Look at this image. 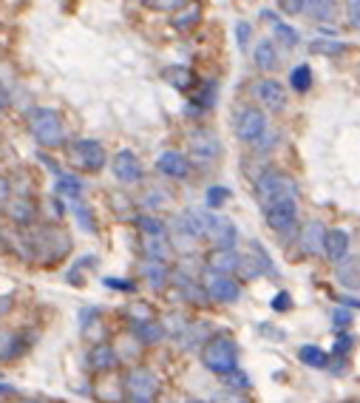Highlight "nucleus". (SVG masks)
<instances>
[{
  "mask_svg": "<svg viewBox=\"0 0 360 403\" xmlns=\"http://www.w3.org/2000/svg\"><path fill=\"white\" fill-rule=\"evenodd\" d=\"M142 3H145V0H142Z\"/></svg>",
  "mask_w": 360,
  "mask_h": 403,
  "instance_id": "nucleus-52",
  "label": "nucleus"
},
{
  "mask_svg": "<svg viewBox=\"0 0 360 403\" xmlns=\"http://www.w3.org/2000/svg\"><path fill=\"white\" fill-rule=\"evenodd\" d=\"M125 392L134 395V397L153 400L159 395V378L151 369H145V366H136V369H131L125 375Z\"/></svg>",
  "mask_w": 360,
  "mask_h": 403,
  "instance_id": "nucleus-9",
  "label": "nucleus"
},
{
  "mask_svg": "<svg viewBox=\"0 0 360 403\" xmlns=\"http://www.w3.org/2000/svg\"><path fill=\"white\" fill-rule=\"evenodd\" d=\"M6 105H9V94H6V85L0 83V111H3Z\"/></svg>",
  "mask_w": 360,
  "mask_h": 403,
  "instance_id": "nucleus-46",
  "label": "nucleus"
},
{
  "mask_svg": "<svg viewBox=\"0 0 360 403\" xmlns=\"http://www.w3.org/2000/svg\"><path fill=\"white\" fill-rule=\"evenodd\" d=\"M54 191H57L60 196H65L68 202H74V199H83V182H80L77 176H71V174H60Z\"/></svg>",
  "mask_w": 360,
  "mask_h": 403,
  "instance_id": "nucleus-26",
  "label": "nucleus"
},
{
  "mask_svg": "<svg viewBox=\"0 0 360 403\" xmlns=\"http://www.w3.org/2000/svg\"><path fill=\"white\" fill-rule=\"evenodd\" d=\"M142 276H145V281L153 290H162L167 284V278H171V267H167V262H151L148 258V262L142 265Z\"/></svg>",
  "mask_w": 360,
  "mask_h": 403,
  "instance_id": "nucleus-21",
  "label": "nucleus"
},
{
  "mask_svg": "<svg viewBox=\"0 0 360 403\" xmlns=\"http://www.w3.org/2000/svg\"><path fill=\"white\" fill-rule=\"evenodd\" d=\"M202 364L213 372V375H230L233 369H238V349L235 341L230 335H213L207 338V344L202 347Z\"/></svg>",
  "mask_w": 360,
  "mask_h": 403,
  "instance_id": "nucleus-3",
  "label": "nucleus"
},
{
  "mask_svg": "<svg viewBox=\"0 0 360 403\" xmlns=\"http://www.w3.org/2000/svg\"><path fill=\"white\" fill-rule=\"evenodd\" d=\"M338 281L349 290H360V258H343V262H338Z\"/></svg>",
  "mask_w": 360,
  "mask_h": 403,
  "instance_id": "nucleus-23",
  "label": "nucleus"
},
{
  "mask_svg": "<svg viewBox=\"0 0 360 403\" xmlns=\"http://www.w3.org/2000/svg\"><path fill=\"white\" fill-rule=\"evenodd\" d=\"M264 219L281 236L293 233L298 227V202H278V205L264 207Z\"/></svg>",
  "mask_w": 360,
  "mask_h": 403,
  "instance_id": "nucleus-7",
  "label": "nucleus"
},
{
  "mask_svg": "<svg viewBox=\"0 0 360 403\" xmlns=\"http://www.w3.org/2000/svg\"><path fill=\"white\" fill-rule=\"evenodd\" d=\"M204 290H207L210 298L224 301V304H233V301L242 298V284H238L235 278H230V276H224V273H213V270H207Z\"/></svg>",
  "mask_w": 360,
  "mask_h": 403,
  "instance_id": "nucleus-8",
  "label": "nucleus"
},
{
  "mask_svg": "<svg viewBox=\"0 0 360 403\" xmlns=\"http://www.w3.org/2000/svg\"><path fill=\"white\" fill-rule=\"evenodd\" d=\"M332 324L338 327V329H349L352 327V313L349 310H335L332 313Z\"/></svg>",
  "mask_w": 360,
  "mask_h": 403,
  "instance_id": "nucleus-39",
  "label": "nucleus"
},
{
  "mask_svg": "<svg viewBox=\"0 0 360 403\" xmlns=\"http://www.w3.org/2000/svg\"><path fill=\"white\" fill-rule=\"evenodd\" d=\"M273 32H275L278 43H281V45H286V49H295V45H298V32H295L293 26H286V23L273 20Z\"/></svg>",
  "mask_w": 360,
  "mask_h": 403,
  "instance_id": "nucleus-32",
  "label": "nucleus"
},
{
  "mask_svg": "<svg viewBox=\"0 0 360 403\" xmlns=\"http://www.w3.org/2000/svg\"><path fill=\"white\" fill-rule=\"evenodd\" d=\"M111 171H114V176L123 185H134V182L142 179V162L136 159L134 151H119L111 159Z\"/></svg>",
  "mask_w": 360,
  "mask_h": 403,
  "instance_id": "nucleus-10",
  "label": "nucleus"
},
{
  "mask_svg": "<svg viewBox=\"0 0 360 403\" xmlns=\"http://www.w3.org/2000/svg\"><path fill=\"white\" fill-rule=\"evenodd\" d=\"M264 131H267V116H264V111L244 108L242 114H238L235 134H238V139H242L244 145H255V142L264 136Z\"/></svg>",
  "mask_w": 360,
  "mask_h": 403,
  "instance_id": "nucleus-6",
  "label": "nucleus"
},
{
  "mask_svg": "<svg viewBox=\"0 0 360 403\" xmlns=\"http://www.w3.org/2000/svg\"><path fill=\"white\" fill-rule=\"evenodd\" d=\"M335 3H338V0H306L304 12L312 20H332L335 17Z\"/></svg>",
  "mask_w": 360,
  "mask_h": 403,
  "instance_id": "nucleus-28",
  "label": "nucleus"
},
{
  "mask_svg": "<svg viewBox=\"0 0 360 403\" xmlns=\"http://www.w3.org/2000/svg\"><path fill=\"white\" fill-rule=\"evenodd\" d=\"M349 347H352V335H341L338 344H335V352L343 355V352H349Z\"/></svg>",
  "mask_w": 360,
  "mask_h": 403,
  "instance_id": "nucleus-44",
  "label": "nucleus"
},
{
  "mask_svg": "<svg viewBox=\"0 0 360 403\" xmlns=\"http://www.w3.org/2000/svg\"><path fill=\"white\" fill-rule=\"evenodd\" d=\"M343 49H346L343 43H329V40H315L312 43V52H321V54H338Z\"/></svg>",
  "mask_w": 360,
  "mask_h": 403,
  "instance_id": "nucleus-37",
  "label": "nucleus"
},
{
  "mask_svg": "<svg viewBox=\"0 0 360 403\" xmlns=\"http://www.w3.org/2000/svg\"><path fill=\"white\" fill-rule=\"evenodd\" d=\"M349 253V233L335 227V230H326V245H324V256L329 262H343Z\"/></svg>",
  "mask_w": 360,
  "mask_h": 403,
  "instance_id": "nucleus-16",
  "label": "nucleus"
},
{
  "mask_svg": "<svg viewBox=\"0 0 360 403\" xmlns=\"http://www.w3.org/2000/svg\"><path fill=\"white\" fill-rule=\"evenodd\" d=\"M9 392H14L9 384H0V395H9Z\"/></svg>",
  "mask_w": 360,
  "mask_h": 403,
  "instance_id": "nucleus-49",
  "label": "nucleus"
},
{
  "mask_svg": "<svg viewBox=\"0 0 360 403\" xmlns=\"http://www.w3.org/2000/svg\"><path fill=\"white\" fill-rule=\"evenodd\" d=\"M255 97L261 100V105L267 108V111H281L286 105V91L273 77H264V80L255 83Z\"/></svg>",
  "mask_w": 360,
  "mask_h": 403,
  "instance_id": "nucleus-12",
  "label": "nucleus"
},
{
  "mask_svg": "<svg viewBox=\"0 0 360 403\" xmlns=\"http://www.w3.org/2000/svg\"><path fill=\"white\" fill-rule=\"evenodd\" d=\"M68 154H71V159H74L77 168L91 171V174L103 171L108 165V154H105V148L100 145L97 139H77V142H71Z\"/></svg>",
  "mask_w": 360,
  "mask_h": 403,
  "instance_id": "nucleus-5",
  "label": "nucleus"
},
{
  "mask_svg": "<svg viewBox=\"0 0 360 403\" xmlns=\"http://www.w3.org/2000/svg\"><path fill=\"white\" fill-rule=\"evenodd\" d=\"M145 6L153 12H179L182 6H187V0H145Z\"/></svg>",
  "mask_w": 360,
  "mask_h": 403,
  "instance_id": "nucleus-34",
  "label": "nucleus"
},
{
  "mask_svg": "<svg viewBox=\"0 0 360 403\" xmlns=\"http://www.w3.org/2000/svg\"><path fill=\"white\" fill-rule=\"evenodd\" d=\"M182 347H199V344H207V327L199 324V321H190L184 327V333L179 335Z\"/></svg>",
  "mask_w": 360,
  "mask_h": 403,
  "instance_id": "nucleus-30",
  "label": "nucleus"
},
{
  "mask_svg": "<svg viewBox=\"0 0 360 403\" xmlns=\"http://www.w3.org/2000/svg\"><path fill=\"white\" fill-rule=\"evenodd\" d=\"M88 366L94 369V372H114L116 369V364H119V358H116V352H114V347H108V344H94L91 349H88Z\"/></svg>",
  "mask_w": 360,
  "mask_h": 403,
  "instance_id": "nucleus-15",
  "label": "nucleus"
},
{
  "mask_svg": "<svg viewBox=\"0 0 360 403\" xmlns=\"http://www.w3.org/2000/svg\"><path fill=\"white\" fill-rule=\"evenodd\" d=\"M235 34H238V45H242V49H247V43H250V26H247V23H238Z\"/></svg>",
  "mask_w": 360,
  "mask_h": 403,
  "instance_id": "nucleus-43",
  "label": "nucleus"
},
{
  "mask_svg": "<svg viewBox=\"0 0 360 403\" xmlns=\"http://www.w3.org/2000/svg\"><path fill=\"white\" fill-rule=\"evenodd\" d=\"M125 403H153V400H148V397H134V395H128V400Z\"/></svg>",
  "mask_w": 360,
  "mask_h": 403,
  "instance_id": "nucleus-47",
  "label": "nucleus"
},
{
  "mask_svg": "<svg viewBox=\"0 0 360 403\" xmlns=\"http://www.w3.org/2000/svg\"><path fill=\"white\" fill-rule=\"evenodd\" d=\"M156 171L171 179H184L190 174V156H184L179 151H162L156 156Z\"/></svg>",
  "mask_w": 360,
  "mask_h": 403,
  "instance_id": "nucleus-13",
  "label": "nucleus"
},
{
  "mask_svg": "<svg viewBox=\"0 0 360 403\" xmlns=\"http://www.w3.org/2000/svg\"><path fill=\"white\" fill-rule=\"evenodd\" d=\"M238 262H242V253H238L235 247H215L207 256V270L233 276V273H238Z\"/></svg>",
  "mask_w": 360,
  "mask_h": 403,
  "instance_id": "nucleus-14",
  "label": "nucleus"
},
{
  "mask_svg": "<svg viewBox=\"0 0 360 403\" xmlns=\"http://www.w3.org/2000/svg\"><path fill=\"white\" fill-rule=\"evenodd\" d=\"M187 156L190 162H196V165H210L222 156V142L219 136H215L213 131L207 128H196V131H190L187 134Z\"/></svg>",
  "mask_w": 360,
  "mask_h": 403,
  "instance_id": "nucleus-4",
  "label": "nucleus"
},
{
  "mask_svg": "<svg viewBox=\"0 0 360 403\" xmlns=\"http://www.w3.org/2000/svg\"><path fill=\"white\" fill-rule=\"evenodd\" d=\"M171 278H173V284H176V287H179L190 301H196V304H204V301H207V290L199 287V284L190 278V276H184V273L176 270V273H171Z\"/></svg>",
  "mask_w": 360,
  "mask_h": 403,
  "instance_id": "nucleus-22",
  "label": "nucleus"
},
{
  "mask_svg": "<svg viewBox=\"0 0 360 403\" xmlns=\"http://www.w3.org/2000/svg\"><path fill=\"white\" fill-rule=\"evenodd\" d=\"M290 307H293V301H290V293H278V296L273 298V310H278V313L290 310Z\"/></svg>",
  "mask_w": 360,
  "mask_h": 403,
  "instance_id": "nucleus-40",
  "label": "nucleus"
},
{
  "mask_svg": "<svg viewBox=\"0 0 360 403\" xmlns=\"http://www.w3.org/2000/svg\"><path fill=\"white\" fill-rule=\"evenodd\" d=\"M343 304H349V307H357V310H360V301H354V298H341Z\"/></svg>",
  "mask_w": 360,
  "mask_h": 403,
  "instance_id": "nucleus-48",
  "label": "nucleus"
},
{
  "mask_svg": "<svg viewBox=\"0 0 360 403\" xmlns=\"http://www.w3.org/2000/svg\"><path fill=\"white\" fill-rule=\"evenodd\" d=\"M202 20V6L199 3H187V6H182L179 12H173V29H179V32H187V29H193L196 23Z\"/></svg>",
  "mask_w": 360,
  "mask_h": 403,
  "instance_id": "nucleus-24",
  "label": "nucleus"
},
{
  "mask_svg": "<svg viewBox=\"0 0 360 403\" xmlns=\"http://www.w3.org/2000/svg\"><path fill=\"white\" fill-rule=\"evenodd\" d=\"M349 20H352V26L360 32V0H349Z\"/></svg>",
  "mask_w": 360,
  "mask_h": 403,
  "instance_id": "nucleus-41",
  "label": "nucleus"
},
{
  "mask_svg": "<svg viewBox=\"0 0 360 403\" xmlns=\"http://www.w3.org/2000/svg\"><path fill=\"white\" fill-rule=\"evenodd\" d=\"M255 196L261 207H270L278 202H298V185L290 174L284 171H267L255 182Z\"/></svg>",
  "mask_w": 360,
  "mask_h": 403,
  "instance_id": "nucleus-1",
  "label": "nucleus"
},
{
  "mask_svg": "<svg viewBox=\"0 0 360 403\" xmlns=\"http://www.w3.org/2000/svg\"><path fill=\"white\" fill-rule=\"evenodd\" d=\"M26 116H29V131L37 139L40 148H60V145H65V128H63V120L57 116V111H52V108H32Z\"/></svg>",
  "mask_w": 360,
  "mask_h": 403,
  "instance_id": "nucleus-2",
  "label": "nucleus"
},
{
  "mask_svg": "<svg viewBox=\"0 0 360 403\" xmlns=\"http://www.w3.org/2000/svg\"><path fill=\"white\" fill-rule=\"evenodd\" d=\"M324 245H326V227L321 222H309L301 230V247H304V253L318 256V253H324Z\"/></svg>",
  "mask_w": 360,
  "mask_h": 403,
  "instance_id": "nucleus-17",
  "label": "nucleus"
},
{
  "mask_svg": "<svg viewBox=\"0 0 360 403\" xmlns=\"http://www.w3.org/2000/svg\"><path fill=\"white\" fill-rule=\"evenodd\" d=\"M9 194H12L9 179H3V176H0V202H6V199H9Z\"/></svg>",
  "mask_w": 360,
  "mask_h": 403,
  "instance_id": "nucleus-45",
  "label": "nucleus"
},
{
  "mask_svg": "<svg viewBox=\"0 0 360 403\" xmlns=\"http://www.w3.org/2000/svg\"><path fill=\"white\" fill-rule=\"evenodd\" d=\"M224 381H227V386H230L233 392H244V389L250 386V381H247V375H244L242 369H233L230 375H224Z\"/></svg>",
  "mask_w": 360,
  "mask_h": 403,
  "instance_id": "nucleus-36",
  "label": "nucleus"
},
{
  "mask_svg": "<svg viewBox=\"0 0 360 403\" xmlns=\"http://www.w3.org/2000/svg\"><path fill=\"white\" fill-rule=\"evenodd\" d=\"M253 60L261 71H273L278 65V49H275V43L273 40H261L255 49H253Z\"/></svg>",
  "mask_w": 360,
  "mask_h": 403,
  "instance_id": "nucleus-20",
  "label": "nucleus"
},
{
  "mask_svg": "<svg viewBox=\"0 0 360 403\" xmlns=\"http://www.w3.org/2000/svg\"><path fill=\"white\" fill-rule=\"evenodd\" d=\"M162 80L171 83L179 91H187L190 85H193V74H190L187 65H167V68H162Z\"/></svg>",
  "mask_w": 360,
  "mask_h": 403,
  "instance_id": "nucleus-25",
  "label": "nucleus"
},
{
  "mask_svg": "<svg viewBox=\"0 0 360 403\" xmlns=\"http://www.w3.org/2000/svg\"><path fill=\"white\" fill-rule=\"evenodd\" d=\"M136 227H139V233H167L165 230V222L156 219V216H139L136 219Z\"/></svg>",
  "mask_w": 360,
  "mask_h": 403,
  "instance_id": "nucleus-35",
  "label": "nucleus"
},
{
  "mask_svg": "<svg viewBox=\"0 0 360 403\" xmlns=\"http://www.w3.org/2000/svg\"><path fill=\"white\" fill-rule=\"evenodd\" d=\"M290 85L298 91V94H306L312 88V68L309 65H295L293 74H290Z\"/></svg>",
  "mask_w": 360,
  "mask_h": 403,
  "instance_id": "nucleus-31",
  "label": "nucleus"
},
{
  "mask_svg": "<svg viewBox=\"0 0 360 403\" xmlns=\"http://www.w3.org/2000/svg\"><path fill=\"white\" fill-rule=\"evenodd\" d=\"M71 213H74L77 225H80L85 233H97V219H94L91 207H88L83 199H74V202H71Z\"/></svg>",
  "mask_w": 360,
  "mask_h": 403,
  "instance_id": "nucleus-27",
  "label": "nucleus"
},
{
  "mask_svg": "<svg viewBox=\"0 0 360 403\" xmlns=\"http://www.w3.org/2000/svg\"><path fill=\"white\" fill-rule=\"evenodd\" d=\"M34 202L32 199H26V196H14V199H9V205H6V216L12 219V222H17V225H32L34 222Z\"/></svg>",
  "mask_w": 360,
  "mask_h": 403,
  "instance_id": "nucleus-19",
  "label": "nucleus"
},
{
  "mask_svg": "<svg viewBox=\"0 0 360 403\" xmlns=\"http://www.w3.org/2000/svg\"><path fill=\"white\" fill-rule=\"evenodd\" d=\"M304 3H306V0H278V6H281L284 14H301Z\"/></svg>",
  "mask_w": 360,
  "mask_h": 403,
  "instance_id": "nucleus-38",
  "label": "nucleus"
},
{
  "mask_svg": "<svg viewBox=\"0 0 360 403\" xmlns=\"http://www.w3.org/2000/svg\"><path fill=\"white\" fill-rule=\"evenodd\" d=\"M131 333H134V338L139 344L153 347V344H159L165 338V327H159L153 318H139V321L131 324Z\"/></svg>",
  "mask_w": 360,
  "mask_h": 403,
  "instance_id": "nucleus-18",
  "label": "nucleus"
},
{
  "mask_svg": "<svg viewBox=\"0 0 360 403\" xmlns=\"http://www.w3.org/2000/svg\"><path fill=\"white\" fill-rule=\"evenodd\" d=\"M17 403H43V400H17Z\"/></svg>",
  "mask_w": 360,
  "mask_h": 403,
  "instance_id": "nucleus-50",
  "label": "nucleus"
},
{
  "mask_svg": "<svg viewBox=\"0 0 360 403\" xmlns=\"http://www.w3.org/2000/svg\"><path fill=\"white\" fill-rule=\"evenodd\" d=\"M204 199H207V207H210V210H219V207H222V205L230 199V191H227L224 185H210V187H207V196H204Z\"/></svg>",
  "mask_w": 360,
  "mask_h": 403,
  "instance_id": "nucleus-33",
  "label": "nucleus"
},
{
  "mask_svg": "<svg viewBox=\"0 0 360 403\" xmlns=\"http://www.w3.org/2000/svg\"><path fill=\"white\" fill-rule=\"evenodd\" d=\"M187 403H204V400H187Z\"/></svg>",
  "mask_w": 360,
  "mask_h": 403,
  "instance_id": "nucleus-51",
  "label": "nucleus"
},
{
  "mask_svg": "<svg viewBox=\"0 0 360 403\" xmlns=\"http://www.w3.org/2000/svg\"><path fill=\"white\" fill-rule=\"evenodd\" d=\"M298 358L306 364V366H312V369H326V364H329V355L321 349V347H301L298 349Z\"/></svg>",
  "mask_w": 360,
  "mask_h": 403,
  "instance_id": "nucleus-29",
  "label": "nucleus"
},
{
  "mask_svg": "<svg viewBox=\"0 0 360 403\" xmlns=\"http://www.w3.org/2000/svg\"><path fill=\"white\" fill-rule=\"evenodd\" d=\"M105 287H114V290H125V293H134V284H131V281H123V278H105Z\"/></svg>",
  "mask_w": 360,
  "mask_h": 403,
  "instance_id": "nucleus-42",
  "label": "nucleus"
},
{
  "mask_svg": "<svg viewBox=\"0 0 360 403\" xmlns=\"http://www.w3.org/2000/svg\"><path fill=\"white\" fill-rule=\"evenodd\" d=\"M139 245H142V253L151 262H167L173 253V245L167 239V233H139Z\"/></svg>",
  "mask_w": 360,
  "mask_h": 403,
  "instance_id": "nucleus-11",
  "label": "nucleus"
}]
</instances>
